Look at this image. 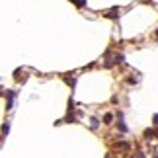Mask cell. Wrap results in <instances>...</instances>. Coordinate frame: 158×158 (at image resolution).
Returning <instances> with one entry per match:
<instances>
[{"instance_id":"6da1fadb","label":"cell","mask_w":158,"mask_h":158,"mask_svg":"<svg viewBox=\"0 0 158 158\" xmlns=\"http://www.w3.org/2000/svg\"><path fill=\"white\" fill-rule=\"evenodd\" d=\"M12 105H14V92L8 90V98H6V109H12Z\"/></svg>"},{"instance_id":"7a4b0ae2","label":"cell","mask_w":158,"mask_h":158,"mask_svg":"<svg viewBox=\"0 0 158 158\" xmlns=\"http://www.w3.org/2000/svg\"><path fill=\"white\" fill-rule=\"evenodd\" d=\"M117 16H119V8H111V10L105 14V18H111V20H115Z\"/></svg>"},{"instance_id":"3957f363","label":"cell","mask_w":158,"mask_h":158,"mask_svg":"<svg viewBox=\"0 0 158 158\" xmlns=\"http://www.w3.org/2000/svg\"><path fill=\"white\" fill-rule=\"evenodd\" d=\"M145 137H147V139H154V137H156L158 139V131H154V129H147V131H145Z\"/></svg>"},{"instance_id":"277c9868","label":"cell","mask_w":158,"mask_h":158,"mask_svg":"<svg viewBox=\"0 0 158 158\" xmlns=\"http://www.w3.org/2000/svg\"><path fill=\"white\" fill-rule=\"evenodd\" d=\"M72 4H76L78 8H82V6H86V0H70Z\"/></svg>"},{"instance_id":"5b68a950","label":"cell","mask_w":158,"mask_h":158,"mask_svg":"<svg viewBox=\"0 0 158 158\" xmlns=\"http://www.w3.org/2000/svg\"><path fill=\"white\" fill-rule=\"evenodd\" d=\"M103 121H105V123H111V121H113V115H111V113H105V115H103Z\"/></svg>"},{"instance_id":"8992f818","label":"cell","mask_w":158,"mask_h":158,"mask_svg":"<svg viewBox=\"0 0 158 158\" xmlns=\"http://www.w3.org/2000/svg\"><path fill=\"white\" fill-rule=\"evenodd\" d=\"M8 131H10V127H8V123H4V125H2V135L6 137V135H8Z\"/></svg>"},{"instance_id":"52a82bcc","label":"cell","mask_w":158,"mask_h":158,"mask_svg":"<svg viewBox=\"0 0 158 158\" xmlns=\"http://www.w3.org/2000/svg\"><path fill=\"white\" fill-rule=\"evenodd\" d=\"M90 125H92V129H98V119H92Z\"/></svg>"},{"instance_id":"ba28073f","label":"cell","mask_w":158,"mask_h":158,"mask_svg":"<svg viewBox=\"0 0 158 158\" xmlns=\"http://www.w3.org/2000/svg\"><path fill=\"white\" fill-rule=\"evenodd\" d=\"M67 80V84H70V86H74V78H65Z\"/></svg>"},{"instance_id":"9c48e42d","label":"cell","mask_w":158,"mask_h":158,"mask_svg":"<svg viewBox=\"0 0 158 158\" xmlns=\"http://www.w3.org/2000/svg\"><path fill=\"white\" fill-rule=\"evenodd\" d=\"M105 158H111V156H105Z\"/></svg>"},{"instance_id":"30bf717a","label":"cell","mask_w":158,"mask_h":158,"mask_svg":"<svg viewBox=\"0 0 158 158\" xmlns=\"http://www.w3.org/2000/svg\"><path fill=\"white\" fill-rule=\"evenodd\" d=\"M154 158H158V154H156V156H154Z\"/></svg>"},{"instance_id":"8fae6325","label":"cell","mask_w":158,"mask_h":158,"mask_svg":"<svg viewBox=\"0 0 158 158\" xmlns=\"http://www.w3.org/2000/svg\"><path fill=\"white\" fill-rule=\"evenodd\" d=\"M156 37H158V31H156Z\"/></svg>"}]
</instances>
